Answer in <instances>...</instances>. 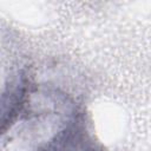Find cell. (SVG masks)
Returning a JSON list of instances; mask_svg holds the SVG:
<instances>
[{"label":"cell","instance_id":"obj_1","mask_svg":"<svg viewBox=\"0 0 151 151\" xmlns=\"http://www.w3.org/2000/svg\"><path fill=\"white\" fill-rule=\"evenodd\" d=\"M37 151H106L87 130L85 116L76 111L66 125Z\"/></svg>","mask_w":151,"mask_h":151}]
</instances>
